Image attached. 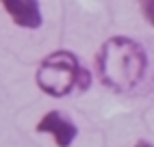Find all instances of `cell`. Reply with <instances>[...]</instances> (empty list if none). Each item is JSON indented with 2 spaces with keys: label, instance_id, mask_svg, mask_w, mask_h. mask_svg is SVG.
Masks as SVG:
<instances>
[{
  "label": "cell",
  "instance_id": "cell-4",
  "mask_svg": "<svg viewBox=\"0 0 154 147\" xmlns=\"http://www.w3.org/2000/svg\"><path fill=\"white\" fill-rule=\"evenodd\" d=\"M0 2L17 26L28 28V30H35L42 26L44 17H42L39 0H0Z\"/></svg>",
  "mask_w": 154,
  "mask_h": 147
},
{
  "label": "cell",
  "instance_id": "cell-5",
  "mask_svg": "<svg viewBox=\"0 0 154 147\" xmlns=\"http://www.w3.org/2000/svg\"><path fill=\"white\" fill-rule=\"evenodd\" d=\"M139 7H141V13L146 17V22L154 26V0H139Z\"/></svg>",
  "mask_w": 154,
  "mask_h": 147
},
{
  "label": "cell",
  "instance_id": "cell-6",
  "mask_svg": "<svg viewBox=\"0 0 154 147\" xmlns=\"http://www.w3.org/2000/svg\"><path fill=\"white\" fill-rule=\"evenodd\" d=\"M132 147H154V145H152L150 141H143V139H141V141H137V143L132 145Z\"/></svg>",
  "mask_w": 154,
  "mask_h": 147
},
{
  "label": "cell",
  "instance_id": "cell-1",
  "mask_svg": "<svg viewBox=\"0 0 154 147\" xmlns=\"http://www.w3.org/2000/svg\"><path fill=\"white\" fill-rule=\"evenodd\" d=\"M96 71L109 91L128 93L146 76L148 52L139 41L130 37H109L96 54Z\"/></svg>",
  "mask_w": 154,
  "mask_h": 147
},
{
  "label": "cell",
  "instance_id": "cell-2",
  "mask_svg": "<svg viewBox=\"0 0 154 147\" xmlns=\"http://www.w3.org/2000/svg\"><path fill=\"white\" fill-rule=\"evenodd\" d=\"M39 91L50 98H65L72 91H87L91 85V74L80 65L78 56L69 50H54L39 63L35 74Z\"/></svg>",
  "mask_w": 154,
  "mask_h": 147
},
{
  "label": "cell",
  "instance_id": "cell-3",
  "mask_svg": "<svg viewBox=\"0 0 154 147\" xmlns=\"http://www.w3.org/2000/svg\"><path fill=\"white\" fill-rule=\"evenodd\" d=\"M37 132H46L54 139L57 147H69L72 143H74V139L78 136V128L76 123L72 121L67 115L59 112V110H50L46 112L42 119H39V123L35 125Z\"/></svg>",
  "mask_w": 154,
  "mask_h": 147
}]
</instances>
